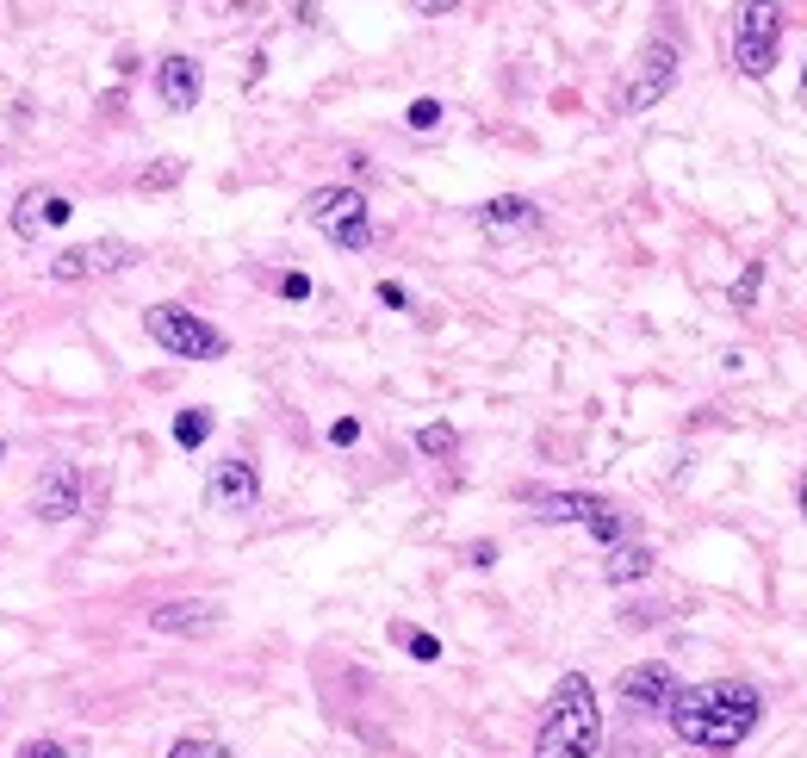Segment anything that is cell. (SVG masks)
I'll return each mask as SVG.
<instances>
[{
  "mask_svg": "<svg viewBox=\"0 0 807 758\" xmlns=\"http://www.w3.org/2000/svg\"><path fill=\"white\" fill-rule=\"evenodd\" d=\"M801 516H807V473H801Z\"/></svg>",
  "mask_w": 807,
  "mask_h": 758,
  "instance_id": "cell-31",
  "label": "cell"
},
{
  "mask_svg": "<svg viewBox=\"0 0 807 758\" xmlns=\"http://www.w3.org/2000/svg\"><path fill=\"white\" fill-rule=\"evenodd\" d=\"M380 305H392V311H404V305H411V293H404V286H397V280H380Z\"/></svg>",
  "mask_w": 807,
  "mask_h": 758,
  "instance_id": "cell-27",
  "label": "cell"
},
{
  "mask_svg": "<svg viewBox=\"0 0 807 758\" xmlns=\"http://www.w3.org/2000/svg\"><path fill=\"white\" fill-rule=\"evenodd\" d=\"M199 94H206V75H199V63L193 57H162L156 63V100L168 112H193L199 106Z\"/></svg>",
  "mask_w": 807,
  "mask_h": 758,
  "instance_id": "cell-13",
  "label": "cell"
},
{
  "mask_svg": "<svg viewBox=\"0 0 807 758\" xmlns=\"http://www.w3.org/2000/svg\"><path fill=\"white\" fill-rule=\"evenodd\" d=\"M286 7H292V19H299V25H311V19H317V0H286Z\"/></svg>",
  "mask_w": 807,
  "mask_h": 758,
  "instance_id": "cell-30",
  "label": "cell"
},
{
  "mask_svg": "<svg viewBox=\"0 0 807 758\" xmlns=\"http://www.w3.org/2000/svg\"><path fill=\"white\" fill-rule=\"evenodd\" d=\"M137 262V249H131L125 237H94V243H75V249H63L56 262H50V280L63 286H81V280H100V274H118Z\"/></svg>",
  "mask_w": 807,
  "mask_h": 758,
  "instance_id": "cell-8",
  "label": "cell"
},
{
  "mask_svg": "<svg viewBox=\"0 0 807 758\" xmlns=\"http://www.w3.org/2000/svg\"><path fill=\"white\" fill-rule=\"evenodd\" d=\"M411 7H416V13H423V19H442V13H454L459 0H411Z\"/></svg>",
  "mask_w": 807,
  "mask_h": 758,
  "instance_id": "cell-29",
  "label": "cell"
},
{
  "mask_svg": "<svg viewBox=\"0 0 807 758\" xmlns=\"http://www.w3.org/2000/svg\"><path fill=\"white\" fill-rule=\"evenodd\" d=\"M801 100H807V75H801Z\"/></svg>",
  "mask_w": 807,
  "mask_h": 758,
  "instance_id": "cell-32",
  "label": "cell"
},
{
  "mask_svg": "<svg viewBox=\"0 0 807 758\" xmlns=\"http://www.w3.org/2000/svg\"><path fill=\"white\" fill-rule=\"evenodd\" d=\"M206 504L218 516H249L261 504V473H255V460H218L206 479Z\"/></svg>",
  "mask_w": 807,
  "mask_h": 758,
  "instance_id": "cell-10",
  "label": "cell"
},
{
  "mask_svg": "<svg viewBox=\"0 0 807 758\" xmlns=\"http://www.w3.org/2000/svg\"><path fill=\"white\" fill-rule=\"evenodd\" d=\"M783 50V0H739L733 7V63L739 75L764 81Z\"/></svg>",
  "mask_w": 807,
  "mask_h": 758,
  "instance_id": "cell-4",
  "label": "cell"
},
{
  "mask_svg": "<svg viewBox=\"0 0 807 758\" xmlns=\"http://www.w3.org/2000/svg\"><path fill=\"white\" fill-rule=\"evenodd\" d=\"M330 442L335 448H354V442H361V423H354V417H335V423H330Z\"/></svg>",
  "mask_w": 807,
  "mask_h": 758,
  "instance_id": "cell-25",
  "label": "cell"
},
{
  "mask_svg": "<svg viewBox=\"0 0 807 758\" xmlns=\"http://www.w3.org/2000/svg\"><path fill=\"white\" fill-rule=\"evenodd\" d=\"M75 218V206H69L63 193H44V224H69Z\"/></svg>",
  "mask_w": 807,
  "mask_h": 758,
  "instance_id": "cell-26",
  "label": "cell"
},
{
  "mask_svg": "<svg viewBox=\"0 0 807 758\" xmlns=\"http://www.w3.org/2000/svg\"><path fill=\"white\" fill-rule=\"evenodd\" d=\"M677 672L671 665H659V659H646V665H628L615 678V696H621V709H633V715H671V703H677Z\"/></svg>",
  "mask_w": 807,
  "mask_h": 758,
  "instance_id": "cell-9",
  "label": "cell"
},
{
  "mask_svg": "<svg viewBox=\"0 0 807 758\" xmlns=\"http://www.w3.org/2000/svg\"><path fill=\"white\" fill-rule=\"evenodd\" d=\"M416 448L442 460V454H454V448H459V429L454 423H423V429H416Z\"/></svg>",
  "mask_w": 807,
  "mask_h": 758,
  "instance_id": "cell-18",
  "label": "cell"
},
{
  "mask_svg": "<svg viewBox=\"0 0 807 758\" xmlns=\"http://www.w3.org/2000/svg\"><path fill=\"white\" fill-rule=\"evenodd\" d=\"M392 641H397L404 653H411V659H423V665H435V659H442V641H435L428 628H404V622H397V628H392Z\"/></svg>",
  "mask_w": 807,
  "mask_h": 758,
  "instance_id": "cell-17",
  "label": "cell"
},
{
  "mask_svg": "<svg viewBox=\"0 0 807 758\" xmlns=\"http://www.w3.org/2000/svg\"><path fill=\"white\" fill-rule=\"evenodd\" d=\"M671 734H677L683 746H696V752L708 758H727L739 752L752 734H758L764 721V690L745 678H708V684H690V690H677V703H671Z\"/></svg>",
  "mask_w": 807,
  "mask_h": 758,
  "instance_id": "cell-1",
  "label": "cell"
},
{
  "mask_svg": "<svg viewBox=\"0 0 807 758\" xmlns=\"http://www.w3.org/2000/svg\"><path fill=\"white\" fill-rule=\"evenodd\" d=\"M535 516H540V522H584V529L602 541V547L628 541V516H621L615 504L590 498V491H540V498H535Z\"/></svg>",
  "mask_w": 807,
  "mask_h": 758,
  "instance_id": "cell-7",
  "label": "cell"
},
{
  "mask_svg": "<svg viewBox=\"0 0 807 758\" xmlns=\"http://www.w3.org/2000/svg\"><path fill=\"white\" fill-rule=\"evenodd\" d=\"M168 758H230V746H218V740H199V734H187V740H175V746H168Z\"/></svg>",
  "mask_w": 807,
  "mask_h": 758,
  "instance_id": "cell-21",
  "label": "cell"
},
{
  "mask_svg": "<svg viewBox=\"0 0 807 758\" xmlns=\"http://www.w3.org/2000/svg\"><path fill=\"white\" fill-rule=\"evenodd\" d=\"M13 758H69V746L63 740H25Z\"/></svg>",
  "mask_w": 807,
  "mask_h": 758,
  "instance_id": "cell-24",
  "label": "cell"
},
{
  "mask_svg": "<svg viewBox=\"0 0 807 758\" xmlns=\"http://www.w3.org/2000/svg\"><path fill=\"white\" fill-rule=\"evenodd\" d=\"M187 181V162L180 156H156L149 168L137 174V193H168V187H180Z\"/></svg>",
  "mask_w": 807,
  "mask_h": 758,
  "instance_id": "cell-16",
  "label": "cell"
},
{
  "mask_svg": "<svg viewBox=\"0 0 807 758\" xmlns=\"http://www.w3.org/2000/svg\"><path fill=\"white\" fill-rule=\"evenodd\" d=\"M304 218L335 243V249H373V212L361 187H317L304 193Z\"/></svg>",
  "mask_w": 807,
  "mask_h": 758,
  "instance_id": "cell-5",
  "label": "cell"
},
{
  "mask_svg": "<svg viewBox=\"0 0 807 758\" xmlns=\"http://www.w3.org/2000/svg\"><path fill=\"white\" fill-rule=\"evenodd\" d=\"M224 610L206 597H175V603H156L149 610V628L168 634V641H206V634H218Z\"/></svg>",
  "mask_w": 807,
  "mask_h": 758,
  "instance_id": "cell-11",
  "label": "cell"
},
{
  "mask_svg": "<svg viewBox=\"0 0 807 758\" xmlns=\"http://www.w3.org/2000/svg\"><path fill=\"white\" fill-rule=\"evenodd\" d=\"M143 330H149L156 348H168L175 361H224L230 355V336L218 324H206L199 311H187V305H149Z\"/></svg>",
  "mask_w": 807,
  "mask_h": 758,
  "instance_id": "cell-3",
  "label": "cell"
},
{
  "mask_svg": "<svg viewBox=\"0 0 807 758\" xmlns=\"http://www.w3.org/2000/svg\"><path fill=\"white\" fill-rule=\"evenodd\" d=\"M32 510H38V522H69L81 510V473L69 467V460H50L44 473H38Z\"/></svg>",
  "mask_w": 807,
  "mask_h": 758,
  "instance_id": "cell-12",
  "label": "cell"
},
{
  "mask_svg": "<svg viewBox=\"0 0 807 758\" xmlns=\"http://www.w3.org/2000/svg\"><path fill=\"white\" fill-rule=\"evenodd\" d=\"M602 746V709L584 672H566L540 709V734H535V758H597Z\"/></svg>",
  "mask_w": 807,
  "mask_h": 758,
  "instance_id": "cell-2",
  "label": "cell"
},
{
  "mask_svg": "<svg viewBox=\"0 0 807 758\" xmlns=\"http://www.w3.org/2000/svg\"><path fill=\"white\" fill-rule=\"evenodd\" d=\"M473 218H478L485 237H516V231H535V224H540V206H535V199H523V193H497V199H485Z\"/></svg>",
  "mask_w": 807,
  "mask_h": 758,
  "instance_id": "cell-14",
  "label": "cell"
},
{
  "mask_svg": "<svg viewBox=\"0 0 807 758\" xmlns=\"http://www.w3.org/2000/svg\"><path fill=\"white\" fill-rule=\"evenodd\" d=\"M646 572H652V553L633 547V541H615L609 560H602V578H609V585H640Z\"/></svg>",
  "mask_w": 807,
  "mask_h": 758,
  "instance_id": "cell-15",
  "label": "cell"
},
{
  "mask_svg": "<svg viewBox=\"0 0 807 758\" xmlns=\"http://www.w3.org/2000/svg\"><path fill=\"white\" fill-rule=\"evenodd\" d=\"M206 436H211V411H180L175 417V442L180 448H206Z\"/></svg>",
  "mask_w": 807,
  "mask_h": 758,
  "instance_id": "cell-19",
  "label": "cell"
},
{
  "mask_svg": "<svg viewBox=\"0 0 807 758\" xmlns=\"http://www.w3.org/2000/svg\"><path fill=\"white\" fill-rule=\"evenodd\" d=\"M280 293L286 299H311V280L304 274H280Z\"/></svg>",
  "mask_w": 807,
  "mask_h": 758,
  "instance_id": "cell-28",
  "label": "cell"
},
{
  "mask_svg": "<svg viewBox=\"0 0 807 758\" xmlns=\"http://www.w3.org/2000/svg\"><path fill=\"white\" fill-rule=\"evenodd\" d=\"M404 125H411V131H435V125H442V100H411V112H404Z\"/></svg>",
  "mask_w": 807,
  "mask_h": 758,
  "instance_id": "cell-23",
  "label": "cell"
},
{
  "mask_svg": "<svg viewBox=\"0 0 807 758\" xmlns=\"http://www.w3.org/2000/svg\"><path fill=\"white\" fill-rule=\"evenodd\" d=\"M13 231H19V237H38V231H44V199H19V206H13Z\"/></svg>",
  "mask_w": 807,
  "mask_h": 758,
  "instance_id": "cell-22",
  "label": "cell"
},
{
  "mask_svg": "<svg viewBox=\"0 0 807 758\" xmlns=\"http://www.w3.org/2000/svg\"><path fill=\"white\" fill-rule=\"evenodd\" d=\"M758 286H764V262H745V274L739 280H733V311H752V305H758Z\"/></svg>",
  "mask_w": 807,
  "mask_h": 758,
  "instance_id": "cell-20",
  "label": "cell"
},
{
  "mask_svg": "<svg viewBox=\"0 0 807 758\" xmlns=\"http://www.w3.org/2000/svg\"><path fill=\"white\" fill-rule=\"evenodd\" d=\"M671 88H677V44H671V38H646L640 57H633V69H628V81H621L615 112H646V106H659Z\"/></svg>",
  "mask_w": 807,
  "mask_h": 758,
  "instance_id": "cell-6",
  "label": "cell"
}]
</instances>
